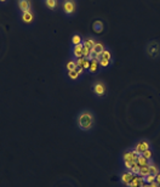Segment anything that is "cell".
I'll use <instances>...</instances> for the list:
<instances>
[{"label": "cell", "mask_w": 160, "mask_h": 187, "mask_svg": "<svg viewBox=\"0 0 160 187\" xmlns=\"http://www.w3.org/2000/svg\"><path fill=\"white\" fill-rule=\"evenodd\" d=\"M159 187H160V185H159Z\"/></svg>", "instance_id": "obj_36"}, {"label": "cell", "mask_w": 160, "mask_h": 187, "mask_svg": "<svg viewBox=\"0 0 160 187\" xmlns=\"http://www.w3.org/2000/svg\"><path fill=\"white\" fill-rule=\"evenodd\" d=\"M84 46H86V47H90V49H92V46L96 44V42L94 40V39H91V38H87V39H85L84 40Z\"/></svg>", "instance_id": "obj_18"}, {"label": "cell", "mask_w": 160, "mask_h": 187, "mask_svg": "<svg viewBox=\"0 0 160 187\" xmlns=\"http://www.w3.org/2000/svg\"><path fill=\"white\" fill-rule=\"evenodd\" d=\"M63 11L67 15H70L75 11V1L74 0H64L63 3Z\"/></svg>", "instance_id": "obj_4"}, {"label": "cell", "mask_w": 160, "mask_h": 187, "mask_svg": "<svg viewBox=\"0 0 160 187\" xmlns=\"http://www.w3.org/2000/svg\"><path fill=\"white\" fill-rule=\"evenodd\" d=\"M147 175H149V165H147V166H139L138 176H141V177H146Z\"/></svg>", "instance_id": "obj_14"}, {"label": "cell", "mask_w": 160, "mask_h": 187, "mask_svg": "<svg viewBox=\"0 0 160 187\" xmlns=\"http://www.w3.org/2000/svg\"><path fill=\"white\" fill-rule=\"evenodd\" d=\"M158 173H160L159 171V168L156 166V165H154V164H149V174H153V175H156Z\"/></svg>", "instance_id": "obj_22"}, {"label": "cell", "mask_w": 160, "mask_h": 187, "mask_svg": "<svg viewBox=\"0 0 160 187\" xmlns=\"http://www.w3.org/2000/svg\"><path fill=\"white\" fill-rule=\"evenodd\" d=\"M102 59H105V60H109L111 61V59H112V55H111V52L108 51V50H103V52H102Z\"/></svg>", "instance_id": "obj_27"}, {"label": "cell", "mask_w": 160, "mask_h": 187, "mask_svg": "<svg viewBox=\"0 0 160 187\" xmlns=\"http://www.w3.org/2000/svg\"><path fill=\"white\" fill-rule=\"evenodd\" d=\"M18 7L22 12L26 11H30L32 10V4H30V0H18Z\"/></svg>", "instance_id": "obj_8"}, {"label": "cell", "mask_w": 160, "mask_h": 187, "mask_svg": "<svg viewBox=\"0 0 160 187\" xmlns=\"http://www.w3.org/2000/svg\"><path fill=\"white\" fill-rule=\"evenodd\" d=\"M103 50H104V45H103L102 43H96V44L92 46L91 52H92L94 55H98V53H102Z\"/></svg>", "instance_id": "obj_12"}, {"label": "cell", "mask_w": 160, "mask_h": 187, "mask_svg": "<svg viewBox=\"0 0 160 187\" xmlns=\"http://www.w3.org/2000/svg\"><path fill=\"white\" fill-rule=\"evenodd\" d=\"M150 148V145H149V142L148 141H146V140H141L139 142H137L136 143V146H135V151L138 153V154H142L145 151H147V149H149Z\"/></svg>", "instance_id": "obj_3"}, {"label": "cell", "mask_w": 160, "mask_h": 187, "mask_svg": "<svg viewBox=\"0 0 160 187\" xmlns=\"http://www.w3.org/2000/svg\"><path fill=\"white\" fill-rule=\"evenodd\" d=\"M142 156H143L145 158H147L148 160H152V157H153V152L150 151V148L147 149V151H145L143 153H142Z\"/></svg>", "instance_id": "obj_25"}, {"label": "cell", "mask_w": 160, "mask_h": 187, "mask_svg": "<svg viewBox=\"0 0 160 187\" xmlns=\"http://www.w3.org/2000/svg\"><path fill=\"white\" fill-rule=\"evenodd\" d=\"M136 162H137V164H138L139 166H147V165H149V164H150V163H149V160H148L147 158H145L142 154H139V156L137 157Z\"/></svg>", "instance_id": "obj_13"}, {"label": "cell", "mask_w": 160, "mask_h": 187, "mask_svg": "<svg viewBox=\"0 0 160 187\" xmlns=\"http://www.w3.org/2000/svg\"><path fill=\"white\" fill-rule=\"evenodd\" d=\"M72 43H73L74 46H75V45H79V44H83L81 36L78 35V34H74V35H73V38H72Z\"/></svg>", "instance_id": "obj_17"}, {"label": "cell", "mask_w": 160, "mask_h": 187, "mask_svg": "<svg viewBox=\"0 0 160 187\" xmlns=\"http://www.w3.org/2000/svg\"><path fill=\"white\" fill-rule=\"evenodd\" d=\"M132 163L133 162H124V166L126 168V170H131V168H132Z\"/></svg>", "instance_id": "obj_30"}, {"label": "cell", "mask_w": 160, "mask_h": 187, "mask_svg": "<svg viewBox=\"0 0 160 187\" xmlns=\"http://www.w3.org/2000/svg\"><path fill=\"white\" fill-rule=\"evenodd\" d=\"M133 175H138V171H139V165L137 164V162L135 160L133 163H132V168H131V170H130Z\"/></svg>", "instance_id": "obj_19"}, {"label": "cell", "mask_w": 160, "mask_h": 187, "mask_svg": "<svg viewBox=\"0 0 160 187\" xmlns=\"http://www.w3.org/2000/svg\"><path fill=\"white\" fill-rule=\"evenodd\" d=\"M68 76H69L70 79H73V80H75V79L79 78V74H78L77 70H68Z\"/></svg>", "instance_id": "obj_23"}, {"label": "cell", "mask_w": 160, "mask_h": 187, "mask_svg": "<svg viewBox=\"0 0 160 187\" xmlns=\"http://www.w3.org/2000/svg\"><path fill=\"white\" fill-rule=\"evenodd\" d=\"M77 62L75 61H68L67 62V69L68 70H75L77 69Z\"/></svg>", "instance_id": "obj_21"}, {"label": "cell", "mask_w": 160, "mask_h": 187, "mask_svg": "<svg viewBox=\"0 0 160 187\" xmlns=\"http://www.w3.org/2000/svg\"><path fill=\"white\" fill-rule=\"evenodd\" d=\"M90 67V60L88 59H83V68L84 69H88Z\"/></svg>", "instance_id": "obj_29"}, {"label": "cell", "mask_w": 160, "mask_h": 187, "mask_svg": "<svg viewBox=\"0 0 160 187\" xmlns=\"http://www.w3.org/2000/svg\"><path fill=\"white\" fill-rule=\"evenodd\" d=\"M77 123H78L79 129L83 130V131H88V130H91L95 125L94 113L90 111H83L78 116Z\"/></svg>", "instance_id": "obj_1"}, {"label": "cell", "mask_w": 160, "mask_h": 187, "mask_svg": "<svg viewBox=\"0 0 160 187\" xmlns=\"http://www.w3.org/2000/svg\"><path fill=\"white\" fill-rule=\"evenodd\" d=\"M98 66H100L98 61L94 59L92 61H90V67H88V70H90V72H96L97 68H98Z\"/></svg>", "instance_id": "obj_15"}, {"label": "cell", "mask_w": 160, "mask_h": 187, "mask_svg": "<svg viewBox=\"0 0 160 187\" xmlns=\"http://www.w3.org/2000/svg\"><path fill=\"white\" fill-rule=\"evenodd\" d=\"M94 92L96 94L97 96H100V97L104 96V94H105V86H104V84L101 83V82L95 83V85H94Z\"/></svg>", "instance_id": "obj_6"}, {"label": "cell", "mask_w": 160, "mask_h": 187, "mask_svg": "<svg viewBox=\"0 0 160 187\" xmlns=\"http://www.w3.org/2000/svg\"><path fill=\"white\" fill-rule=\"evenodd\" d=\"M94 30L96 33H101L103 30V23H102V21H96L94 23Z\"/></svg>", "instance_id": "obj_16"}, {"label": "cell", "mask_w": 160, "mask_h": 187, "mask_svg": "<svg viewBox=\"0 0 160 187\" xmlns=\"http://www.w3.org/2000/svg\"><path fill=\"white\" fill-rule=\"evenodd\" d=\"M90 53H91V49L84 46V49H83V57L84 59H87L88 56H90Z\"/></svg>", "instance_id": "obj_26"}, {"label": "cell", "mask_w": 160, "mask_h": 187, "mask_svg": "<svg viewBox=\"0 0 160 187\" xmlns=\"http://www.w3.org/2000/svg\"><path fill=\"white\" fill-rule=\"evenodd\" d=\"M45 4L49 9H55L57 6V1L56 0H45Z\"/></svg>", "instance_id": "obj_20"}, {"label": "cell", "mask_w": 160, "mask_h": 187, "mask_svg": "<svg viewBox=\"0 0 160 187\" xmlns=\"http://www.w3.org/2000/svg\"><path fill=\"white\" fill-rule=\"evenodd\" d=\"M133 174L131 173V171H125V173H122L121 174V182L124 183V185H125V186H130L131 185V181H132V179H133Z\"/></svg>", "instance_id": "obj_7"}, {"label": "cell", "mask_w": 160, "mask_h": 187, "mask_svg": "<svg viewBox=\"0 0 160 187\" xmlns=\"http://www.w3.org/2000/svg\"><path fill=\"white\" fill-rule=\"evenodd\" d=\"M139 154L135 151V149H132V151H126L125 153L122 154V160L124 162H135Z\"/></svg>", "instance_id": "obj_5"}, {"label": "cell", "mask_w": 160, "mask_h": 187, "mask_svg": "<svg viewBox=\"0 0 160 187\" xmlns=\"http://www.w3.org/2000/svg\"><path fill=\"white\" fill-rule=\"evenodd\" d=\"M155 181V175H153V174H149V175H147L146 177H145V182L146 183H152V182H154Z\"/></svg>", "instance_id": "obj_24"}, {"label": "cell", "mask_w": 160, "mask_h": 187, "mask_svg": "<svg viewBox=\"0 0 160 187\" xmlns=\"http://www.w3.org/2000/svg\"><path fill=\"white\" fill-rule=\"evenodd\" d=\"M146 182H145V177H141V176H138V175H135L133 176V179H132V181H131V185H133V186H137V187H142ZM130 185V186H131Z\"/></svg>", "instance_id": "obj_9"}, {"label": "cell", "mask_w": 160, "mask_h": 187, "mask_svg": "<svg viewBox=\"0 0 160 187\" xmlns=\"http://www.w3.org/2000/svg\"><path fill=\"white\" fill-rule=\"evenodd\" d=\"M155 181H156V182L160 185V173H158V174L155 175Z\"/></svg>", "instance_id": "obj_32"}, {"label": "cell", "mask_w": 160, "mask_h": 187, "mask_svg": "<svg viewBox=\"0 0 160 187\" xmlns=\"http://www.w3.org/2000/svg\"><path fill=\"white\" fill-rule=\"evenodd\" d=\"M0 1H5V0H0Z\"/></svg>", "instance_id": "obj_35"}, {"label": "cell", "mask_w": 160, "mask_h": 187, "mask_svg": "<svg viewBox=\"0 0 160 187\" xmlns=\"http://www.w3.org/2000/svg\"><path fill=\"white\" fill-rule=\"evenodd\" d=\"M77 72H78V74H79V76H80V74H83L84 73V68L83 67H77V69H75Z\"/></svg>", "instance_id": "obj_31"}, {"label": "cell", "mask_w": 160, "mask_h": 187, "mask_svg": "<svg viewBox=\"0 0 160 187\" xmlns=\"http://www.w3.org/2000/svg\"><path fill=\"white\" fill-rule=\"evenodd\" d=\"M150 187H159V183H158L156 181H154V182L150 183Z\"/></svg>", "instance_id": "obj_33"}, {"label": "cell", "mask_w": 160, "mask_h": 187, "mask_svg": "<svg viewBox=\"0 0 160 187\" xmlns=\"http://www.w3.org/2000/svg\"><path fill=\"white\" fill-rule=\"evenodd\" d=\"M146 52L150 59H156L159 56V53H160V44L155 40L148 43L147 47H146Z\"/></svg>", "instance_id": "obj_2"}, {"label": "cell", "mask_w": 160, "mask_h": 187, "mask_svg": "<svg viewBox=\"0 0 160 187\" xmlns=\"http://www.w3.org/2000/svg\"><path fill=\"white\" fill-rule=\"evenodd\" d=\"M33 18H34V16H33L32 10H30V11L22 12V21H23L24 23H30V22L33 21Z\"/></svg>", "instance_id": "obj_11"}, {"label": "cell", "mask_w": 160, "mask_h": 187, "mask_svg": "<svg viewBox=\"0 0 160 187\" xmlns=\"http://www.w3.org/2000/svg\"><path fill=\"white\" fill-rule=\"evenodd\" d=\"M83 49H84V44H79L73 47V55L75 56V59L83 57Z\"/></svg>", "instance_id": "obj_10"}, {"label": "cell", "mask_w": 160, "mask_h": 187, "mask_svg": "<svg viewBox=\"0 0 160 187\" xmlns=\"http://www.w3.org/2000/svg\"><path fill=\"white\" fill-rule=\"evenodd\" d=\"M98 63H100V66H102V67H108V65H109V60L101 59V60L98 61Z\"/></svg>", "instance_id": "obj_28"}, {"label": "cell", "mask_w": 160, "mask_h": 187, "mask_svg": "<svg viewBox=\"0 0 160 187\" xmlns=\"http://www.w3.org/2000/svg\"><path fill=\"white\" fill-rule=\"evenodd\" d=\"M129 187H137V186H133V185H131V186H129Z\"/></svg>", "instance_id": "obj_34"}]
</instances>
